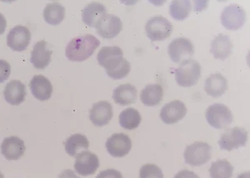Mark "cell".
<instances>
[{
    "mask_svg": "<svg viewBox=\"0 0 250 178\" xmlns=\"http://www.w3.org/2000/svg\"><path fill=\"white\" fill-rule=\"evenodd\" d=\"M97 60L112 79H123L130 72V63L124 58V52L118 46L103 47L97 55Z\"/></svg>",
    "mask_w": 250,
    "mask_h": 178,
    "instance_id": "cell-1",
    "label": "cell"
},
{
    "mask_svg": "<svg viewBox=\"0 0 250 178\" xmlns=\"http://www.w3.org/2000/svg\"><path fill=\"white\" fill-rule=\"evenodd\" d=\"M100 46V41L92 34L74 38L66 47L65 56L72 62L88 59Z\"/></svg>",
    "mask_w": 250,
    "mask_h": 178,
    "instance_id": "cell-2",
    "label": "cell"
},
{
    "mask_svg": "<svg viewBox=\"0 0 250 178\" xmlns=\"http://www.w3.org/2000/svg\"><path fill=\"white\" fill-rule=\"evenodd\" d=\"M201 76V66L193 59L180 62L175 70V81L180 87L189 88L196 85Z\"/></svg>",
    "mask_w": 250,
    "mask_h": 178,
    "instance_id": "cell-3",
    "label": "cell"
},
{
    "mask_svg": "<svg viewBox=\"0 0 250 178\" xmlns=\"http://www.w3.org/2000/svg\"><path fill=\"white\" fill-rule=\"evenodd\" d=\"M205 118L211 127L221 130L229 127L233 122V113L227 106L214 103L205 111Z\"/></svg>",
    "mask_w": 250,
    "mask_h": 178,
    "instance_id": "cell-4",
    "label": "cell"
},
{
    "mask_svg": "<svg viewBox=\"0 0 250 178\" xmlns=\"http://www.w3.org/2000/svg\"><path fill=\"white\" fill-rule=\"evenodd\" d=\"M184 158L186 164L192 167H200L210 161L212 147L205 141H195L186 147Z\"/></svg>",
    "mask_w": 250,
    "mask_h": 178,
    "instance_id": "cell-5",
    "label": "cell"
},
{
    "mask_svg": "<svg viewBox=\"0 0 250 178\" xmlns=\"http://www.w3.org/2000/svg\"><path fill=\"white\" fill-rule=\"evenodd\" d=\"M145 32L151 41H164L172 34L173 25L166 18L154 16L149 19L146 23Z\"/></svg>",
    "mask_w": 250,
    "mask_h": 178,
    "instance_id": "cell-6",
    "label": "cell"
},
{
    "mask_svg": "<svg viewBox=\"0 0 250 178\" xmlns=\"http://www.w3.org/2000/svg\"><path fill=\"white\" fill-rule=\"evenodd\" d=\"M222 25L228 30H239L245 25L246 22V13L241 6L238 4H230L227 6L222 12Z\"/></svg>",
    "mask_w": 250,
    "mask_h": 178,
    "instance_id": "cell-7",
    "label": "cell"
},
{
    "mask_svg": "<svg viewBox=\"0 0 250 178\" xmlns=\"http://www.w3.org/2000/svg\"><path fill=\"white\" fill-rule=\"evenodd\" d=\"M247 141V131L243 127H235L222 134L218 144L221 150L231 152L233 149L245 147Z\"/></svg>",
    "mask_w": 250,
    "mask_h": 178,
    "instance_id": "cell-8",
    "label": "cell"
},
{
    "mask_svg": "<svg viewBox=\"0 0 250 178\" xmlns=\"http://www.w3.org/2000/svg\"><path fill=\"white\" fill-rule=\"evenodd\" d=\"M168 54L173 62L179 63L193 56L194 46L187 38H177L168 44Z\"/></svg>",
    "mask_w": 250,
    "mask_h": 178,
    "instance_id": "cell-9",
    "label": "cell"
},
{
    "mask_svg": "<svg viewBox=\"0 0 250 178\" xmlns=\"http://www.w3.org/2000/svg\"><path fill=\"white\" fill-rule=\"evenodd\" d=\"M95 28L100 37L105 40H112L122 31L123 23L120 18L116 15L107 14L98 22Z\"/></svg>",
    "mask_w": 250,
    "mask_h": 178,
    "instance_id": "cell-10",
    "label": "cell"
},
{
    "mask_svg": "<svg viewBox=\"0 0 250 178\" xmlns=\"http://www.w3.org/2000/svg\"><path fill=\"white\" fill-rule=\"evenodd\" d=\"M105 147L112 157L123 158L130 152L132 141L125 133H114L107 139Z\"/></svg>",
    "mask_w": 250,
    "mask_h": 178,
    "instance_id": "cell-11",
    "label": "cell"
},
{
    "mask_svg": "<svg viewBox=\"0 0 250 178\" xmlns=\"http://www.w3.org/2000/svg\"><path fill=\"white\" fill-rule=\"evenodd\" d=\"M31 33L29 28L23 25H17L12 28L7 36V45L13 51L22 52L29 45Z\"/></svg>",
    "mask_w": 250,
    "mask_h": 178,
    "instance_id": "cell-12",
    "label": "cell"
},
{
    "mask_svg": "<svg viewBox=\"0 0 250 178\" xmlns=\"http://www.w3.org/2000/svg\"><path fill=\"white\" fill-rule=\"evenodd\" d=\"M100 167V160L98 156L89 151H84L76 156L74 162V170L80 175L87 177L94 175Z\"/></svg>",
    "mask_w": 250,
    "mask_h": 178,
    "instance_id": "cell-13",
    "label": "cell"
},
{
    "mask_svg": "<svg viewBox=\"0 0 250 178\" xmlns=\"http://www.w3.org/2000/svg\"><path fill=\"white\" fill-rule=\"evenodd\" d=\"M187 114V108L182 101L174 100L163 107L160 111V119L165 124H174L181 121Z\"/></svg>",
    "mask_w": 250,
    "mask_h": 178,
    "instance_id": "cell-14",
    "label": "cell"
},
{
    "mask_svg": "<svg viewBox=\"0 0 250 178\" xmlns=\"http://www.w3.org/2000/svg\"><path fill=\"white\" fill-rule=\"evenodd\" d=\"M113 116V107L110 102L107 101H100L94 103L89 112V119L96 127H104L108 124Z\"/></svg>",
    "mask_w": 250,
    "mask_h": 178,
    "instance_id": "cell-15",
    "label": "cell"
},
{
    "mask_svg": "<svg viewBox=\"0 0 250 178\" xmlns=\"http://www.w3.org/2000/svg\"><path fill=\"white\" fill-rule=\"evenodd\" d=\"M26 147L22 139L18 137L6 138L1 144V153L7 160H18L23 157Z\"/></svg>",
    "mask_w": 250,
    "mask_h": 178,
    "instance_id": "cell-16",
    "label": "cell"
},
{
    "mask_svg": "<svg viewBox=\"0 0 250 178\" xmlns=\"http://www.w3.org/2000/svg\"><path fill=\"white\" fill-rule=\"evenodd\" d=\"M53 51L44 40L36 42L32 49L30 62L36 69H45L51 62Z\"/></svg>",
    "mask_w": 250,
    "mask_h": 178,
    "instance_id": "cell-17",
    "label": "cell"
},
{
    "mask_svg": "<svg viewBox=\"0 0 250 178\" xmlns=\"http://www.w3.org/2000/svg\"><path fill=\"white\" fill-rule=\"evenodd\" d=\"M29 88L33 96L41 102L47 101L53 95V85L43 75L34 76L29 83Z\"/></svg>",
    "mask_w": 250,
    "mask_h": 178,
    "instance_id": "cell-18",
    "label": "cell"
},
{
    "mask_svg": "<svg viewBox=\"0 0 250 178\" xmlns=\"http://www.w3.org/2000/svg\"><path fill=\"white\" fill-rule=\"evenodd\" d=\"M233 44L230 38L225 34H219L211 42L210 53L215 59L225 61L233 52Z\"/></svg>",
    "mask_w": 250,
    "mask_h": 178,
    "instance_id": "cell-19",
    "label": "cell"
},
{
    "mask_svg": "<svg viewBox=\"0 0 250 178\" xmlns=\"http://www.w3.org/2000/svg\"><path fill=\"white\" fill-rule=\"evenodd\" d=\"M27 92L25 85L19 80H13L8 82L3 90V96L9 104L20 105L24 101Z\"/></svg>",
    "mask_w": 250,
    "mask_h": 178,
    "instance_id": "cell-20",
    "label": "cell"
},
{
    "mask_svg": "<svg viewBox=\"0 0 250 178\" xmlns=\"http://www.w3.org/2000/svg\"><path fill=\"white\" fill-rule=\"evenodd\" d=\"M137 96H138V91L134 85L130 83L120 85L113 92V99L114 102L122 107L135 102Z\"/></svg>",
    "mask_w": 250,
    "mask_h": 178,
    "instance_id": "cell-21",
    "label": "cell"
},
{
    "mask_svg": "<svg viewBox=\"0 0 250 178\" xmlns=\"http://www.w3.org/2000/svg\"><path fill=\"white\" fill-rule=\"evenodd\" d=\"M227 89V79L222 74H212L205 80V93L214 99L224 95Z\"/></svg>",
    "mask_w": 250,
    "mask_h": 178,
    "instance_id": "cell-22",
    "label": "cell"
},
{
    "mask_svg": "<svg viewBox=\"0 0 250 178\" xmlns=\"http://www.w3.org/2000/svg\"><path fill=\"white\" fill-rule=\"evenodd\" d=\"M106 14H107V9L102 3H89L83 10V22L90 28H95L98 22L104 16H105Z\"/></svg>",
    "mask_w": 250,
    "mask_h": 178,
    "instance_id": "cell-23",
    "label": "cell"
},
{
    "mask_svg": "<svg viewBox=\"0 0 250 178\" xmlns=\"http://www.w3.org/2000/svg\"><path fill=\"white\" fill-rule=\"evenodd\" d=\"M164 89L160 84H148L145 86L140 94V100L147 107H154L162 102Z\"/></svg>",
    "mask_w": 250,
    "mask_h": 178,
    "instance_id": "cell-24",
    "label": "cell"
},
{
    "mask_svg": "<svg viewBox=\"0 0 250 178\" xmlns=\"http://www.w3.org/2000/svg\"><path fill=\"white\" fill-rule=\"evenodd\" d=\"M89 141L87 137L76 133L71 135L65 141V151L70 157H76L78 154L88 150Z\"/></svg>",
    "mask_w": 250,
    "mask_h": 178,
    "instance_id": "cell-25",
    "label": "cell"
},
{
    "mask_svg": "<svg viewBox=\"0 0 250 178\" xmlns=\"http://www.w3.org/2000/svg\"><path fill=\"white\" fill-rule=\"evenodd\" d=\"M43 19L49 25L57 26L65 17V8L57 2L48 3L43 9Z\"/></svg>",
    "mask_w": 250,
    "mask_h": 178,
    "instance_id": "cell-26",
    "label": "cell"
},
{
    "mask_svg": "<svg viewBox=\"0 0 250 178\" xmlns=\"http://www.w3.org/2000/svg\"><path fill=\"white\" fill-rule=\"evenodd\" d=\"M119 122L124 129L134 130L139 127L142 122V117L135 108H128L121 112L119 117Z\"/></svg>",
    "mask_w": 250,
    "mask_h": 178,
    "instance_id": "cell-27",
    "label": "cell"
},
{
    "mask_svg": "<svg viewBox=\"0 0 250 178\" xmlns=\"http://www.w3.org/2000/svg\"><path fill=\"white\" fill-rule=\"evenodd\" d=\"M192 10V2L189 0L172 1L169 5V14L175 20L183 21L188 17Z\"/></svg>",
    "mask_w": 250,
    "mask_h": 178,
    "instance_id": "cell-28",
    "label": "cell"
},
{
    "mask_svg": "<svg viewBox=\"0 0 250 178\" xmlns=\"http://www.w3.org/2000/svg\"><path fill=\"white\" fill-rule=\"evenodd\" d=\"M233 167L226 159H219L213 161L209 168L211 178H232Z\"/></svg>",
    "mask_w": 250,
    "mask_h": 178,
    "instance_id": "cell-29",
    "label": "cell"
},
{
    "mask_svg": "<svg viewBox=\"0 0 250 178\" xmlns=\"http://www.w3.org/2000/svg\"><path fill=\"white\" fill-rule=\"evenodd\" d=\"M140 178H164V174L157 165L148 163L140 168Z\"/></svg>",
    "mask_w": 250,
    "mask_h": 178,
    "instance_id": "cell-30",
    "label": "cell"
},
{
    "mask_svg": "<svg viewBox=\"0 0 250 178\" xmlns=\"http://www.w3.org/2000/svg\"><path fill=\"white\" fill-rule=\"evenodd\" d=\"M11 73V66L5 60L0 59V83H3L9 79Z\"/></svg>",
    "mask_w": 250,
    "mask_h": 178,
    "instance_id": "cell-31",
    "label": "cell"
},
{
    "mask_svg": "<svg viewBox=\"0 0 250 178\" xmlns=\"http://www.w3.org/2000/svg\"><path fill=\"white\" fill-rule=\"evenodd\" d=\"M96 178H124L122 173L114 169L104 170L99 173Z\"/></svg>",
    "mask_w": 250,
    "mask_h": 178,
    "instance_id": "cell-32",
    "label": "cell"
},
{
    "mask_svg": "<svg viewBox=\"0 0 250 178\" xmlns=\"http://www.w3.org/2000/svg\"><path fill=\"white\" fill-rule=\"evenodd\" d=\"M173 178H199V177L197 175L196 173H193L192 171L182 170V171H180V172L177 173Z\"/></svg>",
    "mask_w": 250,
    "mask_h": 178,
    "instance_id": "cell-33",
    "label": "cell"
},
{
    "mask_svg": "<svg viewBox=\"0 0 250 178\" xmlns=\"http://www.w3.org/2000/svg\"><path fill=\"white\" fill-rule=\"evenodd\" d=\"M58 178H80L78 177L74 171L70 169L64 170L62 171V173L59 176Z\"/></svg>",
    "mask_w": 250,
    "mask_h": 178,
    "instance_id": "cell-34",
    "label": "cell"
},
{
    "mask_svg": "<svg viewBox=\"0 0 250 178\" xmlns=\"http://www.w3.org/2000/svg\"><path fill=\"white\" fill-rule=\"evenodd\" d=\"M7 27V21L3 14L0 13V36L3 35Z\"/></svg>",
    "mask_w": 250,
    "mask_h": 178,
    "instance_id": "cell-35",
    "label": "cell"
},
{
    "mask_svg": "<svg viewBox=\"0 0 250 178\" xmlns=\"http://www.w3.org/2000/svg\"><path fill=\"white\" fill-rule=\"evenodd\" d=\"M250 172H245V173L239 174L237 178H250Z\"/></svg>",
    "mask_w": 250,
    "mask_h": 178,
    "instance_id": "cell-36",
    "label": "cell"
},
{
    "mask_svg": "<svg viewBox=\"0 0 250 178\" xmlns=\"http://www.w3.org/2000/svg\"><path fill=\"white\" fill-rule=\"evenodd\" d=\"M0 178H4V176L3 175V173L0 172Z\"/></svg>",
    "mask_w": 250,
    "mask_h": 178,
    "instance_id": "cell-37",
    "label": "cell"
}]
</instances>
